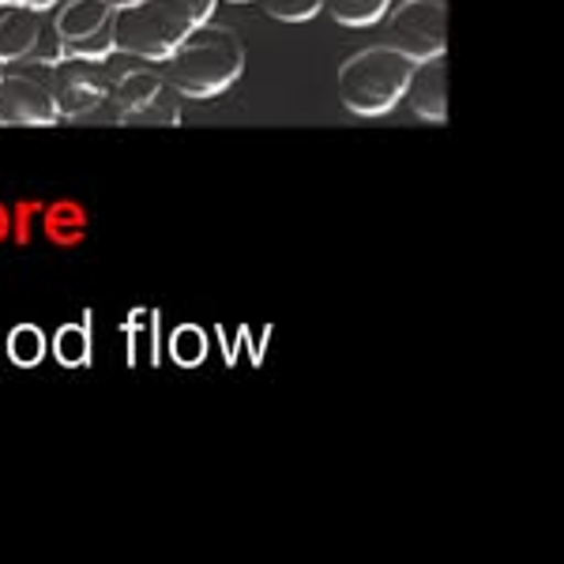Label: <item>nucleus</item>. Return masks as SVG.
Segmentation results:
<instances>
[{
  "mask_svg": "<svg viewBox=\"0 0 564 564\" xmlns=\"http://www.w3.org/2000/svg\"><path fill=\"white\" fill-rule=\"evenodd\" d=\"M245 72V45L238 31L218 23H199L174 57L166 61V79L185 98L212 102L226 95Z\"/></svg>",
  "mask_w": 564,
  "mask_h": 564,
  "instance_id": "f257e3e1",
  "label": "nucleus"
},
{
  "mask_svg": "<svg viewBox=\"0 0 564 564\" xmlns=\"http://www.w3.org/2000/svg\"><path fill=\"white\" fill-rule=\"evenodd\" d=\"M414 65L395 45H369L339 68V102L354 117H384L406 98Z\"/></svg>",
  "mask_w": 564,
  "mask_h": 564,
  "instance_id": "f03ea898",
  "label": "nucleus"
},
{
  "mask_svg": "<svg viewBox=\"0 0 564 564\" xmlns=\"http://www.w3.org/2000/svg\"><path fill=\"white\" fill-rule=\"evenodd\" d=\"M196 31V20L181 0H124L117 4V53L143 61H162L181 50V42Z\"/></svg>",
  "mask_w": 564,
  "mask_h": 564,
  "instance_id": "7ed1b4c3",
  "label": "nucleus"
},
{
  "mask_svg": "<svg viewBox=\"0 0 564 564\" xmlns=\"http://www.w3.org/2000/svg\"><path fill=\"white\" fill-rule=\"evenodd\" d=\"M181 90L159 72H124L113 84V117L135 129H174L181 124Z\"/></svg>",
  "mask_w": 564,
  "mask_h": 564,
  "instance_id": "20e7f679",
  "label": "nucleus"
},
{
  "mask_svg": "<svg viewBox=\"0 0 564 564\" xmlns=\"http://www.w3.org/2000/svg\"><path fill=\"white\" fill-rule=\"evenodd\" d=\"M65 57L61 34L50 12L0 0V61L4 65H45Z\"/></svg>",
  "mask_w": 564,
  "mask_h": 564,
  "instance_id": "39448f33",
  "label": "nucleus"
},
{
  "mask_svg": "<svg viewBox=\"0 0 564 564\" xmlns=\"http://www.w3.org/2000/svg\"><path fill=\"white\" fill-rule=\"evenodd\" d=\"M53 23H57L61 50L68 57L106 61L117 50V0H61Z\"/></svg>",
  "mask_w": 564,
  "mask_h": 564,
  "instance_id": "423d86ee",
  "label": "nucleus"
},
{
  "mask_svg": "<svg viewBox=\"0 0 564 564\" xmlns=\"http://www.w3.org/2000/svg\"><path fill=\"white\" fill-rule=\"evenodd\" d=\"M388 45L411 61H430L448 53V0H399L388 20Z\"/></svg>",
  "mask_w": 564,
  "mask_h": 564,
  "instance_id": "0eeeda50",
  "label": "nucleus"
},
{
  "mask_svg": "<svg viewBox=\"0 0 564 564\" xmlns=\"http://www.w3.org/2000/svg\"><path fill=\"white\" fill-rule=\"evenodd\" d=\"M45 84L53 90V102H57L61 117H72V121L95 113L113 95V84L106 76V61L98 57H68L65 53V57L50 65Z\"/></svg>",
  "mask_w": 564,
  "mask_h": 564,
  "instance_id": "6e6552de",
  "label": "nucleus"
},
{
  "mask_svg": "<svg viewBox=\"0 0 564 564\" xmlns=\"http://www.w3.org/2000/svg\"><path fill=\"white\" fill-rule=\"evenodd\" d=\"M61 109L53 102L50 84L23 72H4L0 76V124H20V129H45L57 124Z\"/></svg>",
  "mask_w": 564,
  "mask_h": 564,
  "instance_id": "1a4fd4ad",
  "label": "nucleus"
},
{
  "mask_svg": "<svg viewBox=\"0 0 564 564\" xmlns=\"http://www.w3.org/2000/svg\"><path fill=\"white\" fill-rule=\"evenodd\" d=\"M403 102L414 109L417 121H430V124L448 121V61H444V53L430 61H417Z\"/></svg>",
  "mask_w": 564,
  "mask_h": 564,
  "instance_id": "9d476101",
  "label": "nucleus"
},
{
  "mask_svg": "<svg viewBox=\"0 0 564 564\" xmlns=\"http://www.w3.org/2000/svg\"><path fill=\"white\" fill-rule=\"evenodd\" d=\"M324 8L343 26H372L388 15L391 0H324Z\"/></svg>",
  "mask_w": 564,
  "mask_h": 564,
  "instance_id": "9b49d317",
  "label": "nucleus"
},
{
  "mask_svg": "<svg viewBox=\"0 0 564 564\" xmlns=\"http://www.w3.org/2000/svg\"><path fill=\"white\" fill-rule=\"evenodd\" d=\"M8 354H12L15 366H39L45 358V335L34 324L15 327L12 339H8Z\"/></svg>",
  "mask_w": 564,
  "mask_h": 564,
  "instance_id": "f8f14e48",
  "label": "nucleus"
},
{
  "mask_svg": "<svg viewBox=\"0 0 564 564\" xmlns=\"http://www.w3.org/2000/svg\"><path fill=\"white\" fill-rule=\"evenodd\" d=\"M170 354H174V361H177V366H185V369L199 366V361L207 358V339H204V332H199V327H193V324L177 327L174 339H170Z\"/></svg>",
  "mask_w": 564,
  "mask_h": 564,
  "instance_id": "ddd939ff",
  "label": "nucleus"
},
{
  "mask_svg": "<svg viewBox=\"0 0 564 564\" xmlns=\"http://www.w3.org/2000/svg\"><path fill=\"white\" fill-rule=\"evenodd\" d=\"M53 358H57L61 366H68V369L84 366V361H87V332H84V327H76V324L61 327L57 339H53Z\"/></svg>",
  "mask_w": 564,
  "mask_h": 564,
  "instance_id": "4468645a",
  "label": "nucleus"
},
{
  "mask_svg": "<svg viewBox=\"0 0 564 564\" xmlns=\"http://www.w3.org/2000/svg\"><path fill=\"white\" fill-rule=\"evenodd\" d=\"M263 12L282 23H305L324 8V0H260Z\"/></svg>",
  "mask_w": 564,
  "mask_h": 564,
  "instance_id": "2eb2a0df",
  "label": "nucleus"
},
{
  "mask_svg": "<svg viewBox=\"0 0 564 564\" xmlns=\"http://www.w3.org/2000/svg\"><path fill=\"white\" fill-rule=\"evenodd\" d=\"M181 4L188 8V15L199 23H212V15H215V8H218V0H181Z\"/></svg>",
  "mask_w": 564,
  "mask_h": 564,
  "instance_id": "dca6fc26",
  "label": "nucleus"
},
{
  "mask_svg": "<svg viewBox=\"0 0 564 564\" xmlns=\"http://www.w3.org/2000/svg\"><path fill=\"white\" fill-rule=\"evenodd\" d=\"M15 4H26V8H39V12H50V8H57L61 0H15Z\"/></svg>",
  "mask_w": 564,
  "mask_h": 564,
  "instance_id": "f3484780",
  "label": "nucleus"
},
{
  "mask_svg": "<svg viewBox=\"0 0 564 564\" xmlns=\"http://www.w3.org/2000/svg\"><path fill=\"white\" fill-rule=\"evenodd\" d=\"M230 4H249V0H230Z\"/></svg>",
  "mask_w": 564,
  "mask_h": 564,
  "instance_id": "a211bd4d",
  "label": "nucleus"
},
{
  "mask_svg": "<svg viewBox=\"0 0 564 564\" xmlns=\"http://www.w3.org/2000/svg\"><path fill=\"white\" fill-rule=\"evenodd\" d=\"M0 76H4V61H0Z\"/></svg>",
  "mask_w": 564,
  "mask_h": 564,
  "instance_id": "6ab92c4d",
  "label": "nucleus"
},
{
  "mask_svg": "<svg viewBox=\"0 0 564 564\" xmlns=\"http://www.w3.org/2000/svg\"><path fill=\"white\" fill-rule=\"evenodd\" d=\"M117 4H124V0H117Z\"/></svg>",
  "mask_w": 564,
  "mask_h": 564,
  "instance_id": "aec40b11",
  "label": "nucleus"
}]
</instances>
